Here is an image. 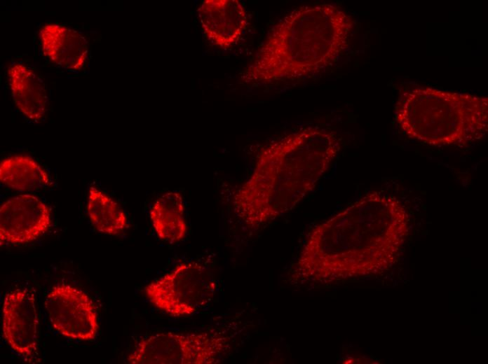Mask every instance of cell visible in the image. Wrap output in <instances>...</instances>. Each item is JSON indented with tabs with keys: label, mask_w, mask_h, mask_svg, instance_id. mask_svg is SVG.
<instances>
[{
	"label": "cell",
	"mask_w": 488,
	"mask_h": 364,
	"mask_svg": "<svg viewBox=\"0 0 488 364\" xmlns=\"http://www.w3.org/2000/svg\"><path fill=\"white\" fill-rule=\"evenodd\" d=\"M44 306L52 327L62 336L81 341L96 337L99 329L97 309L83 290L57 284L48 292Z\"/></svg>",
	"instance_id": "obj_7"
},
{
	"label": "cell",
	"mask_w": 488,
	"mask_h": 364,
	"mask_svg": "<svg viewBox=\"0 0 488 364\" xmlns=\"http://www.w3.org/2000/svg\"><path fill=\"white\" fill-rule=\"evenodd\" d=\"M395 120L409 138L435 146H465L488 131V99L417 87L403 91Z\"/></svg>",
	"instance_id": "obj_4"
},
{
	"label": "cell",
	"mask_w": 488,
	"mask_h": 364,
	"mask_svg": "<svg viewBox=\"0 0 488 364\" xmlns=\"http://www.w3.org/2000/svg\"><path fill=\"white\" fill-rule=\"evenodd\" d=\"M339 149L332 132L312 127L271 143L235 194L236 214L248 226L258 228L290 211L314 189Z\"/></svg>",
	"instance_id": "obj_2"
},
{
	"label": "cell",
	"mask_w": 488,
	"mask_h": 364,
	"mask_svg": "<svg viewBox=\"0 0 488 364\" xmlns=\"http://www.w3.org/2000/svg\"><path fill=\"white\" fill-rule=\"evenodd\" d=\"M42 54L57 66L81 70L89 55L88 43L79 31L63 24L48 23L39 31Z\"/></svg>",
	"instance_id": "obj_11"
},
{
	"label": "cell",
	"mask_w": 488,
	"mask_h": 364,
	"mask_svg": "<svg viewBox=\"0 0 488 364\" xmlns=\"http://www.w3.org/2000/svg\"><path fill=\"white\" fill-rule=\"evenodd\" d=\"M86 212L94 228L102 234L118 235L128 226L127 216L120 204L94 186L88 189Z\"/></svg>",
	"instance_id": "obj_15"
},
{
	"label": "cell",
	"mask_w": 488,
	"mask_h": 364,
	"mask_svg": "<svg viewBox=\"0 0 488 364\" xmlns=\"http://www.w3.org/2000/svg\"><path fill=\"white\" fill-rule=\"evenodd\" d=\"M408 232V215L395 197L372 191L311 232L294 275L327 284L376 272L391 262Z\"/></svg>",
	"instance_id": "obj_1"
},
{
	"label": "cell",
	"mask_w": 488,
	"mask_h": 364,
	"mask_svg": "<svg viewBox=\"0 0 488 364\" xmlns=\"http://www.w3.org/2000/svg\"><path fill=\"white\" fill-rule=\"evenodd\" d=\"M52 225L50 208L38 197L21 194L5 201L0 207L1 244L32 242Z\"/></svg>",
	"instance_id": "obj_9"
},
{
	"label": "cell",
	"mask_w": 488,
	"mask_h": 364,
	"mask_svg": "<svg viewBox=\"0 0 488 364\" xmlns=\"http://www.w3.org/2000/svg\"><path fill=\"white\" fill-rule=\"evenodd\" d=\"M222 330L162 332L140 339L128 354L130 364H216L230 349Z\"/></svg>",
	"instance_id": "obj_5"
},
{
	"label": "cell",
	"mask_w": 488,
	"mask_h": 364,
	"mask_svg": "<svg viewBox=\"0 0 488 364\" xmlns=\"http://www.w3.org/2000/svg\"><path fill=\"white\" fill-rule=\"evenodd\" d=\"M0 181L21 192L41 190L53 184L47 171L27 155H15L3 160L0 163Z\"/></svg>",
	"instance_id": "obj_13"
},
{
	"label": "cell",
	"mask_w": 488,
	"mask_h": 364,
	"mask_svg": "<svg viewBox=\"0 0 488 364\" xmlns=\"http://www.w3.org/2000/svg\"><path fill=\"white\" fill-rule=\"evenodd\" d=\"M149 217L158 238L169 244H175L184 238L187 225L182 195L174 191L161 195L153 203Z\"/></svg>",
	"instance_id": "obj_14"
},
{
	"label": "cell",
	"mask_w": 488,
	"mask_h": 364,
	"mask_svg": "<svg viewBox=\"0 0 488 364\" xmlns=\"http://www.w3.org/2000/svg\"><path fill=\"white\" fill-rule=\"evenodd\" d=\"M353 27L352 18L333 4L299 6L269 30L243 79L270 83L317 73L346 48Z\"/></svg>",
	"instance_id": "obj_3"
},
{
	"label": "cell",
	"mask_w": 488,
	"mask_h": 364,
	"mask_svg": "<svg viewBox=\"0 0 488 364\" xmlns=\"http://www.w3.org/2000/svg\"><path fill=\"white\" fill-rule=\"evenodd\" d=\"M198 16L206 38L224 49L240 39L248 24L246 11L238 0H205Z\"/></svg>",
	"instance_id": "obj_10"
},
{
	"label": "cell",
	"mask_w": 488,
	"mask_h": 364,
	"mask_svg": "<svg viewBox=\"0 0 488 364\" xmlns=\"http://www.w3.org/2000/svg\"><path fill=\"white\" fill-rule=\"evenodd\" d=\"M215 290L213 272L199 261L180 263L144 288L151 304L176 318L191 316L205 308L212 301Z\"/></svg>",
	"instance_id": "obj_6"
},
{
	"label": "cell",
	"mask_w": 488,
	"mask_h": 364,
	"mask_svg": "<svg viewBox=\"0 0 488 364\" xmlns=\"http://www.w3.org/2000/svg\"><path fill=\"white\" fill-rule=\"evenodd\" d=\"M2 332L11 349L25 362L38 360L39 318L34 294L27 288H17L5 295Z\"/></svg>",
	"instance_id": "obj_8"
},
{
	"label": "cell",
	"mask_w": 488,
	"mask_h": 364,
	"mask_svg": "<svg viewBox=\"0 0 488 364\" xmlns=\"http://www.w3.org/2000/svg\"><path fill=\"white\" fill-rule=\"evenodd\" d=\"M7 76L11 95L18 110L32 122L41 120L48 105L47 90L41 78L20 62L11 64Z\"/></svg>",
	"instance_id": "obj_12"
}]
</instances>
